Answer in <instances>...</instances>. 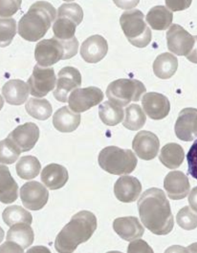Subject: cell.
<instances>
[{"mask_svg":"<svg viewBox=\"0 0 197 253\" xmlns=\"http://www.w3.org/2000/svg\"><path fill=\"white\" fill-rule=\"evenodd\" d=\"M142 223L152 233L165 235L171 233L174 221L170 205L161 189L152 188L144 192L137 203Z\"/></svg>","mask_w":197,"mask_h":253,"instance_id":"cell-1","label":"cell"},{"mask_svg":"<svg viewBox=\"0 0 197 253\" xmlns=\"http://www.w3.org/2000/svg\"><path fill=\"white\" fill-rule=\"evenodd\" d=\"M94 214L82 211L75 214L55 239L54 247L59 253L74 252L78 246L88 241L96 230Z\"/></svg>","mask_w":197,"mask_h":253,"instance_id":"cell-2","label":"cell"},{"mask_svg":"<svg viewBox=\"0 0 197 253\" xmlns=\"http://www.w3.org/2000/svg\"><path fill=\"white\" fill-rule=\"evenodd\" d=\"M56 17L57 10L50 3H34L19 21V36L27 41H39L46 35Z\"/></svg>","mask_w":197,"mask_h":253,"instance_id":"cell-3","label":"cell"},{"mask_svg":"<svg viewBox=\"0 0 197 253\" xmlns=\"http://www.w3.org/2000/svg\"><path fill=\"white\" fill-rule=\"evenodd\" d=\"M79 45L75 37L69 40H59L55 37L43 40L36 45L35 58L41 67H50L59 61L74 57L78 53Z\"/></svg>","mask_w":197,"mask_h":253,"instance_id":"cell-4","label":"cell"},{"mask_svg":"<svg viewBox=\"0 0 197 253\" xmlns=\"http://www.w3.org/2000/svg\"><path fill=\"white\" fill-rule=\"evenodd\" d=\"M100 168L111 174H129L136 169L137 158L130 150L109 146L100 151L98 157Z\"/></svg>","mask_w":197,"mask_h":253,"instance_id":"cell-5","label":"cell"},{"mask_svg":"<svg viewBox=\"0 0 197 253\" xmlns=\"http://www.w3.org/2000/svg\"><path fill=\"white\" fill-rule=\"evenodd\" d=\"M143 12L138 9L124 12L120 24L129 42L139 48L147 47L152 40L151 30L144 22Z\"/></svg>","mask_w":197,"mask_h":253,"instance_id":"cell-6","label":"cell"},{"mask_svg":"<svg viewBox=\"0 0 197 253\" xmlns=\"http://www.w3.org/2000/svg\"><path fill=\"white\" fill-rule=\"evenodd\" d=\"M147 89L143 83L136 79H120L111 83L106 95L115 105L124 107L131 102H138Z\"/></svg>","mask_w":197,"mask_h":253,"instance_id":"cell-7","label":"cell"},{"mask_svg":"<svg viewBox=\"0 0 197 253\" xmlns=\"http://www.w3.org/2000/svg\"><path fill=\"white\" fill-rule=\"evenodd\" d=\"M56 76L53 68L35 66L33 74L28 80L31 95L41 98L48 94L55 87Z\"/></svg>","mask_w":197,"mask_h":253,"instance_id":"cell-8","label":"cell"},{"mask_svg":"<svg viewBox=\"0 0 197 253\" xmlns=\"http://www.w3.org/2000/svg\"><path fill=\"white\" fill-rule=\"evenodd\" d=\"M104 99L102 90L96 86L75 89L69 96V106L75 113L86 112Z\"/></svg>","mask_w":197,"mask_h":253,"instance_id":"cell-9","label":"cell"},{"mask_svg":"<svg viewBox=\"0 0 197 253\" xmlns=\"http://www.w3.org/2000/svg\"><path fill=\"white\" fill-rule=\"evenodd\" d=\"M56 89L53 92L58 101L68 102L69 93L81 85V75L77 68L67 67L58 73Z\"/></svg>","mask_w":197,"mask_h":253,"instance_id":"cell-10","label":"cell"},{"mask_svg":"<svg viewBox=\"0 0 197 253\" xmlns=\"http://www.w3.org/2000/svg\"><path fill=\"white\" fill-rule=\"evenodd\" d=\"M23 206L31 211H39L46 206L48 200V190L40 183L31 181L24 184L20 190Z\"/></svg>","mask_w":197,"mask_h":253,"instance_id":"cell-11","label":"cell"},{"mask_svg":"<svg viewBox=\"0 0 197 253\" xmlns=\"http://www.w3.org/2000/svg\"><path fill=\"white\" fill-rule=\"evenodd\" d=\"M168 50L179 56H186L195 44V38L177 24H173L167 32Z\"/></svg>","mask_w":197,"mask_h":253,"instance_id":"cell-12","label":"cell"},{"mask_svg":"<svg viewBox=\"0 0 197 253\" xmlns=\"http://www.w3.org/2000/svg\"><path fill=\"white\" fill-rule=\"evenodd\" d=\"M8 138L21 152L30 151L35 147L39 138V129L36 124L27 123L17 126Z\"/></svg>","mask_w":197,"mask_h":253,"instance_id":"cell-13","label":"cell"},{"mask_svg":"<svg viewBox=\"0 0 197 253\" xmlns=\"http://www.w3.org/2000/svg\"><path fill=\"white\" fill-rule=\"evenodd\" d=\"M132 148L140 159L151 161L158 155L160 141L157 135L151 131L142 130L134 137Z\"/></svg>","mask_w":197,"mask_h":253,"instance_id":"cell-14","label":"cell"},{"mask_svg":"<svg viewBox=\"0 0 197 253\" xmlns=\"http://www.w3.org/2000/svg\"><path fill=\"white\" fill-rule=\"evenodd\" d=\"M175 131L176 136L184 141H192L197 137V109L186 108L179 113Z\"/></svg>","mask_w":197,"mask_h":253,"instance_id":"cell-15","label":"cell"},{"mask_svg":"<svg viewBox=\"0 0 197 253\" xmlns=\"http://www.w3.org/2000/svg\"><path fill=\"white\" fill-rule=\"evenodd\" d=\"M145 113L150 119L160 120L168 115L170 103L165 96L157 92H149L142 99Z\"/></svg>","mask_w":197,"mask_h":253,"instance_id":"cell-16","label":"cell"},{"mask_svg":"<svg viewBox=\"0 0 197 253\" xmlns=\"http://www.w3.org/2000/svg\"><path fill=\"white\" fill-rule=\"evenodd\" d=\"M109 47L107 41L99 35H95L86 39L81 44L80 54L88 63L95 64L105 57Z\"/></svg>","mask_w":197,"mask_h":253,"instance_id":"cell-17","label":"cell"},{"mask_svg":"<svg viewBox=\"0 0 197 253\" xmlns=\"http://www.w3.org/2000/svg\"><path fill=\"white\" fill-rule=\"evenodd\" d=\"M141 191L139 180L133 176H121L114 185V192L117 199L124 203L134 202Z\"/></svg>","mask_w":197,"mask_h":253,"instance_id":"cell-18","label":"cell"},{"mask_svg":"<svg viewBox=\"0 0 197 253\" xmlns=\"http://www.w3.org/2000/svg\"><path fill=\"white\" fill-rule=\"evenodd\" d=\"M164 188L169 198L174 200H182L188 196L190 191L189 178L181 171H171L165 176Z\"/></svg>","mask_w":197,"mask_h":253,"instance_id":"cell-19","label":"cell"},{"mask_svg":"<svg viewBox=\"0 0 197 253\" xmlns=\"http://www.w3.org/2000/svg\"><path fill=\"white\" fill-rule=\"evenodd\" d=\"M113 228L121 238L128 242L141 238L145 231L138 218L133 216L117 218L114 221Z\"/></svg>","mask_w":197,"mask_h":253,"instance_id":"cell-20","label":"cell"},{"mask_svg":"<svg viewBox=\"0 0 197 253\" xmlns=\"http://www.w3.org/2000/svg\"><path fill=\"white\" fill-rule=\"evenodd\" d=\"M29 86L19 79L10 80L2 86V93L6 102L10 105L20 106L29 98Z\"/></svg>","mask_w":197,"mask_h":253,"instance_id":"cell-21","label":"cell"},{"mask_svg":"<svg viewBox=\"0 0 197 253\" xmlns=\"http://www.w3.org/2000/svg\"><path fill=\"white\" fill-rule=\"evenodd\" d=\"M41 181L50 190L60 189L69 179L68 172L63 166L52 164L45 167L41 173Z\"/></svg>","mask_w":197,"mask_h":253,"instance_id":"cell-22","label":"cell"},{"mask_svg":"<svg viewBox=\"0 0 197 253\" xmlns=\"http://www.w3.org/2000/svg\"><path fill=\"white\" fill-rule=\"evenodd\" d=\"M81 123V115L72 112L65 106L54 114L53 124L57 130L62 133H71L77 129Z\"/></svg>","mask_w":197,"mask_h":253,"instance_id":"cell-23","label":"cell"},{"mask_svg":"<svg viewBox=\"0 0 197 253\" xmlns=\"http://www.w3.org/2000/svg\"><path fill=\"white\" fill-rule=\"evenodd\" d=\"M18 189L8 168L0 165V202L5 204L15 202L18 198Z\"/></svg>","mask_w":197,"mask_h":253,"instance_id":"cell-24","label":"cell"},{"mask_svg":"<svg viewBox=\"0 0 197 253\" xmlns=\"http://www.w3.org/2000/svg\"><path fill=\"white\" fill-rule=\"evenodd\" d=\"M6 241L13 242L24 250L33 244L34 233L33 228L26 223L14 224L7 233Z\"/></svg>","mask_w":197,"mask_h":253,"instance_id":"cell-25","label":"cell"},{"mask_svg":"<svg viewBox=\"0 0 197 253\" xmlns=\"http://www.w3.org/2000/svg\"><path fill=\"white\" fill-rule=\"evenodd\" d=\"M178 67L177 58L169 53H162L158 55L153 65L154 74L161 79L171 78L175 75Z\"/></svg>","mask_w":197,"mask_h":253,"instance_id":"cell-26","label":"cell"},{"mask_svg":"<svg viewBox=\"0 0 197 253\" xmlns=\"http://www.w3.org/2000/svg\"><path fill=\"white\" fill-rule=\"evenodd\" d=\"M146 20L152 29L165 30L172 23L173 13L164 6H156L148 13Z\"/></svg>","mask_w":197,"mask_h":253,"instance_id":"cell-27","label":"cell"},{"mask_svg":"<svg viewBox=\"0 0 197 253\" xmlns=\"http://www.w3.org/2000/svg\"><path fill=\"white\" fill-rule=\"evenodd\" d=\"M185 158V152L181 145L169 143L162 148L159 160L169 169H177L182 164Z\"/></svg>","mask_w":197,"mask_h":253,"instance_id":"cell-28","label":"cell"},{"mask_svg":"<svg viewBox=\"0 0 197 253\" xmlns=\"http://www.w3.org/2000/svg\"><path fill=\"white\" fill-rule=\"evenodd\" d=\"M99 115L103 124L114 126L122 122L124 111L120 106L112 102L106 101L99 106Z\"/></svg>","mask_w":197,"mask_h":253,"instance_id":"cell-29","label":"cell"},{"mask_svg":"<svg viewBox=\"0 0 197 253\" xmlns=\"http://www.w3.org/2000/svg\"><path fill=\"white\" fill-rule=\"evenodd\" d=\"M16 169L19 177L24 180H31L39 175L41 165L38 159L33 156H25L17 163Z\"/></svg>","mask_w":197,"mask_h":253,"instance_id":"cell-30","label":"cell"},{"mask_svg":"<svg viewBox=\"0 0 197 253\" xmlns=\"http://www.w3.org/2000/svg\"><path fill=\"white\" fill-rule=\"evenodd\" d=\"M30 116L38 120L45 121L49 119L53 112V108L46 99L31 98L25 106Z\"/></svg>","mask_w":197,"mask_h":253,"instance_id":"cell-31","label":"cell"},{"mask_svg":"<svg viewBox=\"0 0 197 253\" xmlns=\"http://www.w3.org/2000/svg\"><path fill=\"white\" fill-rule=\"evenodd\" d=\"M125 114L123 126L127 129L133 131L139 130L146 123V116L141 107L136 104H131L126 107Z\"/></svg>","mask_w":197,"mask_h":253,"instance_id":"cell-32","label":"cell"},{"mask_svg":"<svg viewBox=\"0 0 197 253\" xmlns=\"http://www.w3.org/2000/svg\"><path fill=\"white\" fill-rule=\"evenodd\" d=\"M2 216L3 221L9 227L19 223L31 225L33 222L31 214L20 206H12L7 207L3 211Z\"/></svg>","mask_w":197,"mask_h":253,"instance_id":"cell-33","label":"cell"},{"mask_svg":"<svg viewBox=\"0 0 197 253\" xmlns=\"http://www.w3.org/2000/svg\"><path fill=\"white\" fill-rule=\"evenodd\" d=\"M76 24L74 21L58 17L53 26L54 37L61 40H69L75 37Z\"/></svg>","mask_w":197,"mask_h":253,"instance_id":"cell-34","label":"cell"},{"mask_svg":"<svg viewBox=\"0 0 197 253\" xmlns=\"http://www.w3.org/2000/svg\"><path fill=\"white\" fill-rule=\"evenodd\" d=\"M21 153L19 149L9 138L0 141V164L12 165L17 161Z\"/></svg>","mask_w":197,"mask_h":253,"instance_id":"cell-35","label":"cell"},{"mask_svg":"<svg viewBox=\"0 0 197 253\" xmlns=\"http://www.w3.org/2000/svg\"><path fill=\"white\" fill-rule=\"evenodd\" d=\"M16 34V20L12 18H0V47L9 46Z\"/></svg>","mask_w":197,"mask_h":253,"instance_id":"cell-36","label":"cell"},{"mask_svg":"<svg viewBox=\"0 0 197 253\" xmlns=\"http://www.w3.org/2000/svg\"><path fill=\"white\" fill-rule=\"evenodd\" d=\"M176 221L183 229H195L197 227V212L188 206L183 208L176 216Z\"/></svg>","mask_w":197,"mask_h":253,"instance_id":"cell-37","label":"cell"},{"mask_svg":"<svg viewBox=\"0 0 197 253\" xmlns=\"http://www.w3.org/2000/svg\"><path fill=\"white\" fill-rule=\"evenodd\" d=\"M57 16L71 19L79 26L83 20L84 13L78 3H64L58 8Z\"/></svg>","mask_w":197,"mask_h":253,"instance_id":"cell-38","label":"cell"},{"mask_svg":"<svg viewBox=\"0 0 197 253\" xmlns=\"http://www.w3.org/2000/svg\"><path fill=\"white\" fill-rule=\"evenodd\" d=\"M22 0H0V16H12L18 11Z\"/></svg>","mask_w":197,"mask_h":253,"instance_id":"cell-39","label":"cell"},{"mask_svg":"<svg viewBox=\"0 0 197 253\" xmlns=\"http://www.w3.org/2000/svg\"><path fill=\"white\" fill-rule=\"evenodd\" d=\"M188 172L194 178L197 179V139L193 143L187 154Z\"/></svg>","mask_w":197,"mask_h":253,"instance_id":"cell-40","label":"cell"},{"mask_svg":"<svg viewBox=\"0 0 197 253\" xmlns=\"http://www.w3.org/2000/svg\"><path fill=\"white\" fill-rule=\"evenodd\" d=\"M193 0H165V4L173 12L182 11L189 8Z\"/></svg>","mask_w":197,"mask_h":253,"instance_id":"cell-41","label":"cell"},{"mask_svg":"<svg viewBox=\"0 0 197 253\" xmlns=\"http://www.w3.org/2000/svg\"><path fill=\"white\" fill-rule=\"evenodd\" d=\"M128 253H153L152 248L146 242L138 240L131 242L128 247Z\"/></svg>","mask_w":197,"mask_h":253,"instance_id":"cell-42","label":"cell"},{"mask_svg":"<svg viewBox=\"0 0 197 253\" xmlns=\"http://www.w3.org/2000/svg\"><path fill=\"white\" fill-rule=\"evenodd\" d=\"M140 0H113L115 4L118 8L124 10L134 8L140 2Z\"/></svg>","mask_w":197,"mask_h":253,"instance_id":"cell-43","label":"cell"},{"mask_svg":"<svg viewBox=\"0 0 197 253\" xmlns=\"http://www.w3.org/2000/svg\"><path fill=\"white\" fill-rule=\"evenodd\" d=\"M3 252L23 253L24 249L12 242L6 241L0 247V253Z\"/></svg>","mask_w":197,"mask_h":253,"instance_id":"cell-44","label":"cell"},{"mask_svg":"<svg viewBox=\"0 0 197 253\" xmlns=\"http://www.w3.org/2000/svg\"><path fill=\"white\" fill-rule=\"evenodd\" d=\"M195 38V44L191 51L186 57L189 61L193 62V63L197 64V36H194Z\"/></svg>","mask_w":197,"mask_h":253,"instance_id":"cell-45","label":"cell"},{"mask_svg":"<svg viewBox=\"0 0 197 253\" xmlns=\"http://www.w3.org/2000/svg\"><path fill=\"white\" fill-rule=\"evenodd\" d=\"M188 201L192 209L197 212V187L192 190Z\"/></svg>","mask_w":197,"mask_h":253,"instance_id":"cell-46","label":"cell"},{"mask_svg":"<svg viewBox=\"0 0 197 253\" xmlns=\"http://www.w3.org/2000/svg\"><path fill=\"white\" fill-rule=\"evenodd\" d=\"M4 231L2 230V228L0 227V244L1 243V242L3 240V238H4Z\"/></svg>","mask_w":197,"mask_h":253,"instance_id":"cell-47","label":"cell"},{"mask_svg":"<svg viewBox=\"0 0 197 253\" xmlns=\"http://www.w3.org/2000/svg\"><path fill=\"white\" fill-rule=\"evenodd\" d=\"M3 105H4V101H3L2 97L0 95V111L2 109Z\"/></svg>","mask_w":197,"mask_h":253,"instance_id":"cell-48","label":"cell"},{"mask_svg":"<svg viewBox=\"0 0 197 253\" xmlns=\"http://www.w3.org/2000/svg\"><path fill=\"white\" fill-rule=\"evenodd\" d=\"M64 1H67V2H70V1H74V0H64Z\"/></svg>","mask_w":197,"mask_h":253,"instance_id":"cell-49","label":"cell"}]
</instances>
